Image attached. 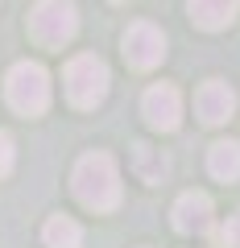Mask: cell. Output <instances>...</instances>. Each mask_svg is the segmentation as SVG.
I'll use <instances>...</instances> for the list:
<instances>
[{"instance_id": "ba28073f", "label": "cell", "mask_w": 240, "mask_h": 248, "mask_svg": "<svg viewBox=\"0 0 240 248\" xmlns=\"http://www.w3.org/2000/svg\"><path fill=\"white\" fill-rule=\"evenodd\" d=\"M232 112H236V91L224 79H207L195 91V116L203 124H224V120H232Z\"/></svg>"}, {"instance_id": "8fae6325", "label": "cell", "mask_w": 240, "mask_h": 248, "mask_svg": "<svg viewBox=\"0 0 240 248\" xmlns=\"http://www.w3.org/2000/svg\"><path fill=\"white\" fill-rule=\"evenodd\" d=\"M42 236H46V248H83V228L66 215H54Z\"/></svg>"}, {"instance_id": "30bf717a", "label": "cell", "mask_w": 240, "mask_h": 248, "mask_svg": "<svg viewBox=\"0 0 240 248\" xmlns=\"http://www.w3.org/2000/svg\"><path fill=\"white\" fill-rule=\"evenodd\" d=\"M133 170H137L141 182L158 186L161 178L170 174V161L161 157V149H153V145H133Z\"/></svg>"}, {"instance_id": "5b68a950", "label": "cell", "mask_w": 240, "mask_h": 248, "mask_svg": "<svg viewBox=\"0 0 240 248\" xmlns=\"http://www.w3.org/2000/svg\"><path fill=\"white\" fill-rule=\"evenodd\" d=\"M125 58H128L133 71H149V66H158V62L166 58V37H161V29L149 25V21L128 25V33H125Z\"/></svg>"}, {"instance_id": "7c38bea8", "label": "cell", "mask_w": 240, "mask_h": 248, "mask_svg": "<svg viewBox=\"0 0 240 248\" xmlns=\"http://www.w3.org/2000/svg\"><path fill=\"white\" fill-rule=\"evenodd\" d=\"M191 21H195L199 29H224V25H232V17H236V4H191Z\"/></svg>"}, {"instance_id": "277c9868", "label": "cell", "mask_w": 240, "mask_h": 248, "mask_svg": "<svg viewBox=\"0 0 240 248\" xmlns=\"http://www.w3.org/2000/svg\"><path fill=\"white\" fill-rule=\"evenodd\" d=\"M75 29H79V17H75L71 4L46 0V4H37V9L29 13V33H33V42L46 46V50H63L75 37Z\"/></svg>"}, {"instance_id": "3957f363", "label": "cell", "mask_w": 240, "mask_h": 248, "mask_svg": "<svg viewBox=\"0 0 240 248\" xmlns=\"http://www.w3.org/2000/svg\"><path fill=\"white\" fill-rule=\"evenodd\" d=\"M66 95L75 108H96L108 95V66L96 54H79L66 62Z\"/></svg>"}, {"instance_id": "5bb4252c", "label": "cell", "mask_w": 240, "mask_h": 248, "mask_svg": "<svg viewBox=\"0 0 240 248\" xmlns=\"http://www.w3.org/2000/svg\"><path fill=\"white\" fill-rule=\"evenodd\" d=\"M224 244H228V248H240V211L232 215L228 228H224Z\"/></svg>"}, {"instance_id": "8992f818", "label": "cell", "mask_w": 240, "mask_h": 248, "mask_svg": "<svg viewBox=\"0 0 240 248\" xmlns=\"http://www.w3.org/2000/svg\"><path fill=\"white\" fill-rule=\"evenodd\" d=\"M174 228L182 236H211L215 228V207L203 190H187V195L174 203Z\"/></svg>"}, {"instance_id": "7a4b0ae2", "label": "cell", "mask_w": 240, "mask_h": 248, "mask_svg": "<svg viewBox=\"0 0 240 248\" xmlns=\"http://www.w3.org/2000/svg\"><path fill=\"white\" fill-rule=\"evenodd\" d=\"M4 95L17 112L37 116L50 108V75L37 66V62H17L9 71V83H4Z\"/></svg>"}, {"instance_id": "6da1fadb", "label": "cell", "mask_w": 240, "mask_h": 248, "mask_svg": "<svg viewBox=\"0 0 240 248\" xmlns=\"http://www.w3.org/2000/svg\"><path fill=\"white\" fill-rule=\"evenodd\" d=\"M75 195L83 207L91 211H112L120 203V174H116V161L108 153H87L75 166Z\"/></svg>"}, {"instance_id": "52a82bcc", "label": "cell", "mask_w": 240, "mask_h": 248, "mask_svg": "<svg viewBox=\"0 0 240 248\" xmlns=\"http://www.w3.org/2000/svg\"><path fill=\"white\" fill-rule=\"evenodd\" d=\"M141 112H145V120H149V128L174 133V128H178V120H182V99H178V91L170 87V83H158V87H149V91H145Z\"/></svg>"}, {"instance_id": "4fadbf2b", "label": "cell", "mask_w": 240, "mask_h": 248, "mask_svg": "<svg viewBox=\"0 0 240 248\" xmlns=\"http://www.w3.org/2000/svg\"><path fill=\"white\" fill-rule=\"evenodd\" d=\"M13 161H17V157H13V137L0 133V178L13 174Z\"/></svg>"}, {"instance_id": "9c48e42d", "label": "cell", "mask_w": 240, "mask_h": 248, "mask_svg": "<svg viewBox=\"0 0 240 248\" xmlns=\"http://www.w3.org/2000/svg\"><path fill=\"white\" fill-rule=\"evenodd\" d=\"M207 170H211L220 182H236V178H240V145L236 141L211 145V153H207Z\"/></svg>"}]
</instances>
